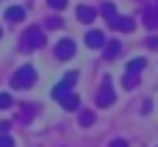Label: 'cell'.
<instances>
[{
  "instance_id": "cell-1",
  "label": "cell",
  "mask_w": 158,
  "mask_h": 147,
  "mask_svg": "<svg viewBox=\"0 0 158 147\" xmlns=\"http://www.w3.org/2000/svg\"><path fill=\"white\" fill-rule=\"evenodd\" d=\"M33 83H36V69H33L31 64H25L22 69H17L14 78H11V86H14V89H31Z\"/></svg>"
},
{
  "instance_id": "cell-2",
  "label": "cell",
  "mask_w": 158,
  "mask_h": 147,
  "mask_svg": "<svg viewBox=\"0 0 158 147\" xmlns=\"http://www.w3.org/2000/svg\"><path fill=\"white\" fill-rule=\"evenodd\" d=\"M42 44H44V31H42V28H28V31L22 33V47L36 50V47H42Z\"/></svg>"
},
{
  "instance_id": "cell-3",
  "label": "cell",
  "mask_w": 158,
  "mask_h": 147,
  "mask_svg": "<svg viewBox=\"0 0 158 147\" xmlns=\"http://www.w3.org/2000/svg\"><path fill=\"white\" fill-rule=\"evenodd\" d=\"M114 100H117V94H114L111 78H103V86H100V92H97V106H100V108H108Z\"/></svg>"
},
{
  "instance_id": "cell-4",
  "label": "cell",
  "mask_w": 158,
  "mask_h": 147,
  "mask_svg": "<svg viewBox=\"0 0 158 147\" xmlns=\"http://www.w3.org/2000/svg\"><path fill=\"white\" fill-rule=\"evenodd\" d=\"M75 81H78V72H67V75L61 78V83L53 89V97H58V100H61V97H67V94H69V89L75 86Z\"/></svg>"
},
{
  "instance_id": "cell-5",
  "label": "cell",
  "mask_w": 158,
  "mask_h": 147,
  "mask_svg": "<svg viewBox=\"0 0 158 147\" xmlns=\"http://www.w3.org/2000/svg\"><path fill=\"white\" fill-rule=\"evenodd\" d=\"M108 25H111L114 31H133V28H136V22H133L131 17H119V14L108 17Z\"/></svg>"
},
{
  "instance_id": "cell-6",
  "label": "cell",
  "mask_w": 158,
  "mask_h": 147,
  "mask_svg": "<svg viewBox=\"0 0 158 147\" xmlns=\"http://www.w3.org/2000/svg\"><path fill=\"white\" fill-rule=\"evenodd\" d=\"M56 56H58V58H72V56H75V42H72V39H61V42L56 44Z\"/></svg>"
},
{
  "instance_id": "cell-7",
  "label": "cell",
  "mask_w": 158,
  "mask_h": 147,
  "mask_svg": "<svg viewBox=\"0 0 158 147\" xmlns=\"http://www.w3.org/2000/svg\"><path fill=\"white\" fill-rule=\"evenodd\" d=\"M86 47H106V33L103 31H89L86 33Z\"/></svg>"
},
{
  "instance_id": "cell-8",
  "label": "cell",
  "mask_w": 158,
  "mask_h": 147,
  "mask_svg": "<svg viewBox=\"0 0 158 147\" xmlns=\"http://www.w3.org/2000/svg\"><path fill=\"white\" fill-rule=\"evenodd\" d=\"M22 17H25V8H22V6H11V8H6V19H8V22H19Z\"/></svg>"
},
{
  "instance_id": "cell-9",
  "label": "cell",
  "mask_w": 158,
  "mask_h": 147,
  "mask_svg": "<svg viewBox=\"0 0 158 147\" xmlns=\"http://www.w3.org/2000/svg\"><path fill=\"white\" fill-rule=\"evenodd\" d=\"M94 17H97V11H94L92 6H78V19H81V22H92Z\"/></svg>"
},
{
  "instance_id": "cell-10",
  "label": "cell",
  "mask_w": 158,
  "mask_h": 147,
  "mask_svg": "<svg viewBox=\"0 0 158 147\" xmlns=\"http://www.w3.org/2000/svg\"><path fill=\"white\" fill-rule=\"evenodd\" d=\"M119 50H122V44L114 39V42H106V47H103V53H106V58H117L119 56Z\"/></svg>"
},
{
  "instance_id": "cell-11",
  "label": "cell",
  "mask_w": 158,
  "mask_h": 147,
  "mask_svg": "<svg viewBox=\"0 0 158 147\" xmlns=\"http://www.w3.org/2000/svg\"><path fill=\"white\" fill-rule=\"evenodd\" d=\"M144 25L158 31V8H147V11H144Z\"/></svg>"
},
{
  "instance_id": "cell-12",
  "label": "cell",
  "mask_w": 158,
  "mask_h": 147,
  "mask_svg": "<svg viewBox=\"0 0 158 147\" xmlns=\"http://www.w3.org/2000/svg\"><path fill=\"white\" fill-rule=\"evenodd\" d=\"M61 106H64L67 111H78V108H81V100H78L75 94H67V97H61Z\"/></svg>"
},
{
  "instance_id": "cell-13",
  "label": "cell",
  "mask_w": 158,
  "mask_h": 147,
  "mask_svg": "<svg viewBox=\"0 0 158 147\" xmlns=\"http://www.w3.org/2000/svg\"><path fill=\"white\" fill-rule=\"evenodd\" d=\"M144 69V58H136V61H128V75H139Z\"/></svg>"
},
{
  "instance_id": "cell-14",
  "label": "cell",
  "mask_w": 158,
  "mask_h": 147,
  "mask_svg": "<svg viewBox=\"0 0 158 147\" xmlns=\"http://www.w3.org/2000/svg\"><path fill=\"white\" fill-rule=\"evenodd\" d=\"M81 125H83V128L94 125V111H81Z\"/></svg>"
},
{
  "instance_id": "cell-15",
  "label": "cell",
  "mask_w": 158,
  "mask_h": 147,
  "mask_svg": "<svg viewBox=\"0 0 158 147\" xmlns=\"http://www.w3.org/2000/svg\"><path fill=\"white\" fill-rule=\"evenodd\" d=\"M122 83H125V89H136L139 86V75H125Z\"/></svg>"
},
{
  "instance_id": "cell-16",
  "label": "cell",
  "mask_w": 158,
  "mask_h": 147,
  "mask_svg": "<svg viewBox=\"0 0 158 147\" xmlns=\"http://www.w3.org/2000/svg\"><path fill=\"white\" fill-rule=\"evenodd\" d=\"M44 28H47V31H56V28H61V17H50V19L44 22Z\"/></svg>"
},
{
  "instance_id": "cell-17",
  "label": "cell",
  "mask_w": 158,
  "mask_h": 147,
  "mask_svg": "<svg viewBox=\"0 0 158 147\" xmlns=\"http://www.w3.org/2000/svg\"><path fill=\"white\" fill-rule=\"evenodd\" d=\"M14 106V100H11V94H6V92H0V108H11Z\"/></svg>"
},
{
  "instance_id": "cell-18",
  "label": "cell",
  "mask_w": 158,
  "mask_h": 147,
  "mask_svg": "<svg viewBox=\"0 0 158 147\" xmlns=\"http://www.w3.org/2000/svg\"><path fill=\"white\" fill-rule=\"evenodd\" d=\"M103 14H106V19L114 17V14H117V6H114V3H103Z\"/></svg>"
},
{
  "instance_id": "cell-19",
  "label": "cell",
  "mask_w": 158,
  "mask_h": 147,
  "mask_svg": "<svg viewBox=\"0 0 158 147\" xmlns=\"http://www.w3.org/2000/svg\"><path fill=\"white\" fill-rule=\"evenodd\" d=\"M0 147H14V139L8 133H0Z\"/></svg>"
},
{
  "instance_id": "cell-20",
  "label": "cell",
  "mask_w": 158,
  "mask_h": 147,
  "mask_svg": "<svg viewBox=\"0 0 158 147\" xmlns=\"http://www.w3.org/2000/svg\"><path fill=\"white\" fill-rule=\"evenodd\" d=\"M47 3H50V8H56V11L67 8V0H47Z\"/></svg>"
},
{
  "instance_id": "cell-21",
  "label": "cell",
  "mask_w": 158,
  "mask_h": 147,
  "mask_svg": "<svg viewBox=\"0 0 158 147\" xmlns=\"http://www.w3.org/2000/svg\"><path fill=\"white\" fill-rule=\"evenodd\" d=\"M111 147H128V142L125 139H117V142H111Z\"/></svg>"
},
{
  "instance_id": "cell-22",
  "label": "cell",
  "mask_w": 158,
  "mask_h": 147,
  "mask_svg": "<svg viewBox=\"0 0 158 147\" xmlns=\"http://www.w3.org/2000/svg\"><path fill=\"white\" fill-rule=\"evenodd\" d=\"M8 128H11V122H0V133H8Z\"/></svg>"
},
{
  "instance_id": "cell-23",
  "label": "cell",
  "mask_w": 158,
  "mask_h": 147,
  "mask_svg": "<svg viewBox=\"0 0 158 147\" xmlns=\"http://www.w3.org/2000/svg\"><path fill=\"white\" fill-rule=\"evenodd\" d=\"M0 39H3V28H0Z\"/></svg>"
},
{
  "instance_id": "cell-24",
  "label": "cell",
  "mask_w": 158,
  "mask_h": 147,
  "mask_svg": "<svg viewBox=\"0 0 158 147\" xmlns=\"http://www.w3.org/2000/svg\"><path fill=\"white\" fill-rule=\"evenodd\" d=\"M156 8H158V3H156Z\"/></svg>"
}]
</instances>
